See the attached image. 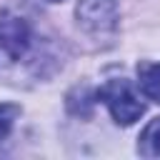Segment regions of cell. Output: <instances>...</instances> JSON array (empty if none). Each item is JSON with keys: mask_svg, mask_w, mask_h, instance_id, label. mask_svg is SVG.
Instances as JSON below:
<instances>
[{"mask_svg": "<svg viewBox=\"0 0 160 160\" xmlns=\"http://www.w3.org/2000/svg\"><path fill=\"white\" fill-rule=\"evenodd\" d=\"M50 2H60V0H50Z\"/></svg>", "mask_w": 160, "mask_h": 160, "instance_id": "cell-7", "label": "cell"}, {"mask_svg": "<svg viewBox=\"0 0 160 160\" xmlns=\"http://www.w3.org/2000/svg\"><path fill=\"white\" fill-rule=\"evenodd\" d=\"M75 15L78 22L92 35L112 32L118 28V0H80Z\"/></svg>", "mask_w": 160, "mask_h": 160, "instance_id": "cell-3", "label": "cell"}, {"mask_svg": "<svg viewBox=\"0 0 160 160\" xmlns=\"http://www.w3.org/2000/svg\"><path fill=\"white\" fill-rule=\"evenodd\" d=\"M32 48V28L15 12H0V58L5 62H20Z\"/></svg>", "mask_w": 160, "mask_h": 160, "instance_id": "cell-2", "label": "cell"}, {"mask_svg": "<svg viewBox=\"0 0 160 160\" xmlns=\"http://www.w3.org/2000/svg\"><path fill=\"white\" fill-rule=\"evenodd\" d=\"M100 100L108 105V110L118 125H132L145 112V105L140 102L135 88L130 85V80H122V78L108 80L100 88Z\"/></svg>", "mask_w": 160, "mask_h": 160, "instance_id": "cell-1", "label": "cell"}, {"mask_svg": "<svg viewBox=\"0 0 160 160\" xmlns=\"http://www.w3.org/2000/svg\"><path fill=\"white\" fill-rule=\"evenodd\" d=\"M138 150L145 158H160V118H155L145 125V130L140 132Z\"/></svg>", "mask_w": 160, "mask_h": 160, "instance_id": "cell-5", "label": "cell"}, {"mask_svg": "<svg viewBox=\"0 0 160 160\" xmlns=\"http://www.w3.org/2000/svg\"><path fill=\"white\" fill-rule=\"evenodd\" d=\"M138 85L145 98L160 102V62H142L138 68Z\"/></svg>", "mask_w": 160, "mask_h": 160, "instance_id": "cell-4", "label": "cell"}, {"mask_svg": "<svg viewBox=\"0 0 160 160\" xmlns=\"http://www.w3.org/2000/svg\"><path fill=\"white\" fill-rule=\"evenodd\" d=\"M20 115V108L12 102H0V140H5L15 125V118Z\"/></svg>", "mask_w": 160, "mask_h": 160, "instance_id": "cell-6", "label": "cell"}]
</instances>
